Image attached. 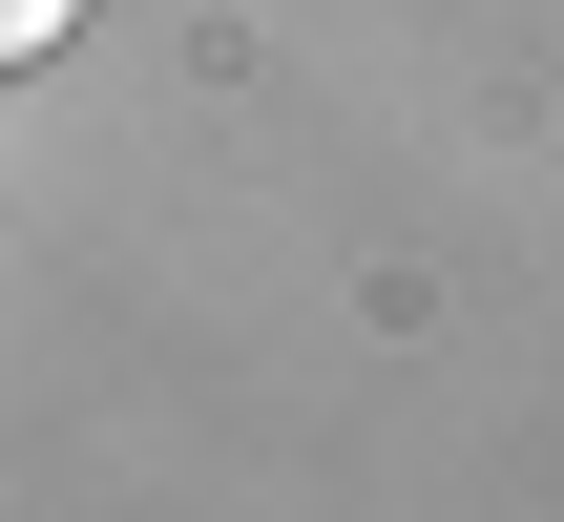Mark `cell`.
<instances>
[{"mask_svg":"<svg viewBox=\"0 0 564 522\" xmlns=\"http://www.w3.org/2000/svg\"><path fill=\"white\" fill-rule=\"evenodd\" d=\"M63 21H84V0H0V42H21V63H42V42H63Z\"/></svg>","mask_w":564,"mask_h":522,"instance_id":"6da1fadb","label":"cell"}]
</instances>
